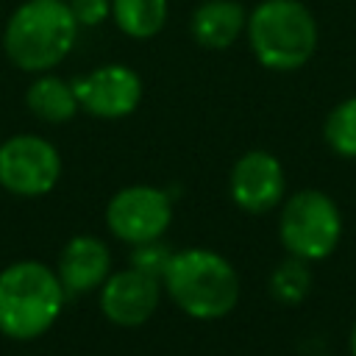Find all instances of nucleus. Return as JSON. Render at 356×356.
Segmentation results:
<instances>
[{
  "mask_svg": "<svg viewBox=\"0 0 356 356\" xmlns=\"http://www.w3.org/2000/svg\"><path fill=\"white\" fill-rule=\"evenodd\" d=\"M172 303L195 320H220L239 300V275L234 264L206 248L178 250L161 278Z\"/></svg>",
  "mask_w": 356,
  "mask_h": 356,
  "instance_id": "1",
  "label": "nucleus"
},
{
  "mask_svg": "<svg viewBox=\"0 0 356 356\" xmlns=\"http://www.w3.org/2000/svg\"><path fill=\"white\" fill-rule=\"evenodd\" d=\"M64 286L42 261H14L0 273V334L11 339L42 337L64 309Z\"/></svg>",
  "mask_w": 356,
  "mask_h": 356,
  "instance_id": "2",
  "label": "nucleus"
},
{
  "mask_svg": "<svg viewBox=\"0 0 356 356\" xmlns=\"http://www.w3.org/2000/svg\"><path fill=\"white\" fill-rule=\"evenodd\" d=\"M78 22L64 0H28L11 14L3 47L19 70L44 72L72 50Z\"/></svg>",
  "mask_w": 356,
  "mask_h": 356,
  "instance_id": "3",
  "label": "nucleus"
},
{
  "mask_svg": "<svg viewBox=\"0 0 356 356\" xmlns=\"http://www.w3.org/2000/svg\"><path fill=\"white\" fill-rule=\"evenodd\" d=\"M245 28L259 64L275 72L303 67L317 47V22L300 0H264L250 11Z\"/></svg>",
  "mask_w": 356,
  "mask_h": 356,
  "instance_id": "4",
  "label": "nucleus"
},
{
  "mask_svg": "<svg viewBox=\"0 0 356 356\" xmlns=\"http://www.w3.org/2000/svg\"><path fill=\"white\" fill-rule=\"evenodd\" d=\"M278 236L289 256L320 261L334 253L342 236V214L331 195L320 189H300L281 206Z\"/></svg>",
  "mask_w": 356,
  "mask_h": 356,
  "instance_id": "5",
  "label": "nucleus"
},
{
  "mask_svg": "<svg viewBox=\"0 0 356 356\" xmlns=\"http://www.w3.org/2000/svg\"><path fill=\"white\" fill-rule=\"evenodd\" d=\"M61 175L58 150L33 134H17L0 145V184L19 197L47 195Z\"/></svg>",
  "mask_w": 356,
  "mask_h": 356,
  "instance_id": "6",
  "label": "nucleus"
},
{
  "mask_svg": "<svg viewBox=\"0 0 356 356\" xmlns=\"http://www.w3.org/2000/svg\"><path fill=\"white\" fill-rule=\"evenodd\" d=\"M172 220V197L156 186H125L106 206L108 231L128 242L139 245L159 239Z\"/></svg>",
  "mask_w": 356,
  "mask_h": 356,
  "instance_id": "7",
  "label": "nucleus"
},
{
  "mask_svg": "<svg viewBox=\"0 0 356 356\" xmlns=\"http://www.w3.org/2000/svg\"><path fill=\"white\" fill-rule=\"evenodd\" d=\"M78 106L100 120L128 117L142 100V81L125 64H106L72 81Z\"/></svg>",
  "mask_w": 356,
  "mask_h": 356,
  "instance_id": "8",
  "label": "nucleus"
},
{
  "mask_svg": "<svg viewBox=\"0 0 356 356\" xmlns=\"http://www.w3.org/2000/svg\"><path fill=\"white\" fill-rule=\"evenodd\" d=\"M231 197L242 211L264 214L284 200L286 178L281 161L267 150H248L231 167Z\"/></svg>",
  "mask_w": 356,
  "mask_h": 356,
  "instance_id": "9",
  "label": "nucleus"
},
{
  "mask_svg": "<svg viewBox=\"0 0 356 356\" xmlns=\"http://www.w3.org/2000/svg\"><path fill=\"white\" fill-rule=\"evenodd\" d=\"M161 298V281L142 270H120L111 273L100 286V312L114 325H142L153 317Z\"/></svg>",
  "mask_w": 356,
  "mask_h": 356,
  "instance_id": "10",
  "label": "nucleus"
},
{
  "mask_svg": "<svg viewBox=\"0 0 356 356\" xmlns=\"http://www.w3.org/2000/svg\"><path fill=\"white\" fill-rule=\"evenodd\" d=\"M56 275H58L67 295H86L92 289H100L103 281L111 275L108 245L97 236H89V234L72 236L58 256Z\"/></svg>",
  "mask_w": 356,
  "mask_h": 356,
  "instance_id": "11",
  "label": "nucleus"
},
{
  "mask_svg": "<svg viewBox=\"0 0 356 356\" xmlns=\"http://www.w3.org/2000/svg\"><path fill=\"white\" fill-rule=\"evenodd\" d=\"M248 17L236 0H206L192 14V36L209 50H222L236 42Z\"/></svg>",
  "mask_w": 356,
  "mask_h": 356,
  "instance_id": "12",
  "label": "nucleus"
},
{
  "mask_svg": "<svg viewBox=\"0 0 356 356\" xmlns=\"http://www.w3.org/2000/svg\"><path fill=\"white\" fill-rule=\"evenodd\" d=\"M25 103L33 111V117H39L42 122H53V125L72 120L75 111L81 108L78 106V97L72 92V83H67L58 75H42V78H36L28 86Z\"/></svg>",
  "mask_w": 356,
  "mask_h": 356,
  "instance_id": "13",
  "label": "nucleus"
},
{
  "mask_svg": "<svg viewBox=\"0 0 356 356\" xmlns=\"http://www.w3.org/2000/svg\"><path fill=\"white\" fill-rule=\"evenodd\" d=\"M111 17L131 39H150L167 22V0H111Z\"/></svg>",
  "mask_w": 356,
  "mask_h": 356,
  "instance_id": "14",
  "label": "nucleus"
},
{
  "mask_svg": "<svg viewBox=\"0 0 356 356\" xmlns=\"http://www.w3.org/2000/svg\"><path fill=\"white\" fill-rule=\"evenodd\" d=\"M309 289H312V270H309L306 259L289 256L270 275V295L278 303L295 306V303H300L309 295Z\"/></svg>",
  "mask_w": 356,
  "mask_h": 356,
  "instance_id": "15",
  "label": "nucleus"
},
{
  "mask_svg": "<svg viewBox=\"0 0 356 356\" xmlns=\"http://www.w3.org/2000/svg\"><path fill=\"white\" fill-rule=\"evenodd\" d=\"M323 136L337 156L356 159V97H348L331 108L323 125Z\"/></svg>",
  "mask_w": 356,
  "mask_h": 356,
  "instance_id": "16",
  "label": "nucleus"
},
{
  "mask_svg": "<svg viewBox=\"0 0 356 356\" xmlns=\"http://www.w3.org/2000/svg\"><path fill=\"white\" fill-rule=\"evenodd\" d=\"M172 256H175V250H170L159 236V239H147V242L134 245V250L128 256V264L134 270H142V273H147V275L161 281L167 267H170V261H172Z\"/></svg>",
  "mask_w": 356,
  "mask_h": 356,
  "instance_id": "17",
  "label": "nucleus"
},
{
  "mask_svg": "<svg viewBox=\"0 0 356 356\" xmlns=\"http://www.w3.org/2000/svg\"><path fill=\"white\" fill-rule=\"evenodd\" d=\"M70 11L78 25H100L111 14V0H72Z\"/></svg>",
  "mask_w": 356,
  "mask_h": 356,
  "instance_id": "18",
  "label": "nucleus"
},
{
  "mask_svg": "<svg viewBox=\"0 0 356 356\" xmlns=\"http://www.w3.org/2000/svg\"><path fill=\"white\" fill-rule=\"evenodd\" d=\"M348 348H350V356H356V323L350 328V337H348Z\"/></svg>",
  "mask_w": 356,
  "mask_h": 356,
  "instance_id": "19",
  "label": "nucleus"
}]
</instances>
